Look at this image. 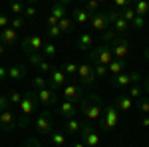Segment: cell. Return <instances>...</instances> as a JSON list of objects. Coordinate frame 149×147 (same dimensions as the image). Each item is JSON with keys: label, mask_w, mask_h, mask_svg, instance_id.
<instances>
[{"label": "cell", "mask_w": 149, "mask_h": 147, "mask_svg": "<svg viewBox=\"0 0 149 147\" xmlns=\"http://www.w3.org/2000/svg\"><path fill=\"white\" fill-rule=\"evenodd\" d=\"M66 79L68 78H66V74H64L62 70L52 68V72H50V79H48V88L56 91L58 88H64V86H66Z\"/></svg>", "instance_id": "cell-13"}, {"label": "cell", "mask_w": 149, "mask_h": 147, "mask_svg": "<svg viewBox=\"0 0 149 147\" xmlns=\"http://www.w3.org/2000/svg\"><path fill=\"white\" fill-rule=\"evenodd\" d=\"M58 26H60L62 34H64V32H72V28H74V24H72V18H70V16H66V18H62Z\"/></svg>", "instance_id": "cell-35"}, {"label": "cell", "mask_w": 149, "mask_h": 147, "mask_svg": "<svg viewBox=\"0 0 149 147\" xmlns=\"http://www.w3.org/2000/svg\"><path fill=\"white\" fill-rule=\"evenodd\" d=\"M20 147H42V143H40V139H38V137H28Z\"/></svg>", "instance_id": "cell-41"}, {"label": "cell", "mask_w": 149, "mask_h": 147, "mask_svg": "<svg viewBox=\"0 0 149 147\" xmlns=\"http://www.w3.org/2000/svg\"><path fill=\"white\" fill-rule=\"evenodd\" d=\"M93 72H95V78H105L109 74L107 66H93Z\"/></svg>", "instance_id": "cell-42"}, {"label": "cell", "mask_w": 149, "mask_h": 147, "mask_svg": "<svg viewBox=\"0 0 149 147\" xmlns=\"http://www.w3.org/2000/svg\"><path fill=\"white\" fill-rule=\"evenodd\" d=\"M48 36H50V38H58V36H62L60 26H48Z\"/></svg>", "instance_id": "cell-47"}, {"label": "cell", "mask_w": 149, "mask_h": 147, "mask_svg": "<svg viewBox=\"0 0 149 147\" xmlns=\"http://www.w3.org/2000/svg\"><path fill=\"white\" fill-rule=\"evenodd\" d=\"M143 56H145V58H147V60H149V46H147V48H145V50H143Z\"/></svg>", "instance_id": "cell-55"}, {"label": "cell", "mask_w": 149, "mask_h": 147, "mask_svg": "<svg viewBox=\"0 0 149 147\" xmlns=\"http://www.w3.org/2000/svg\"><path fill=\"white\" fill-rule=\"evenodd\" d=\"M80 135H81V143H86V147H95L100 143V133H97V129H95L92 123L84 121V119H81Z\"/></svg>", "instance_id": "cell-5"}, {"label": "cell", "mask_w": 149, "mask_h": 147, "mask_svg": "<svg viewBox=\"0 0 149 147\" xmlns=\"http://www.w3.org/2000/svg\"><path fill=\"white\" fill-rule=\"evenodd\" d=\"M36 93H38V103H42L46 109L56 105V91L54 90L46 88V90H40V91H36Z\"/></svg>", "instance_id": "cell-14"}, {"label": "cell", "mask_w": 149, "mask_h": 147, "mask_svg": "<svg viewBox=\"0 0 149 147\" xmlns=\"http://www.w3.org/2000/svg\"><path fill=\"white\" fill-rule=\"evenodd\" d=\"M113 88H123V86H131V72H123V74H119V76H115L111 78L109 82Z\"/></svg>", "instance_id": "cell-22"}, {"label": "cell", "mask_w": 149, "mask_h": 147, "mask_svg": "<svg viewBox=\"0 0 149 147\" xmlns=\"http://www.w3.org/2000/svg\"><path fill=\"white\" fill-rule=\"evenodd\" d=\"M93 46V36L90 32H81L78 38H76V48L81 50V52H86V50H92Z\"/></svg>", "instance_id": "cell-17"}, {"label": "cell", "mask_w": 149, "mask_h": 147, "mask_svg": "<svg viewBox=\"0 0 149 147\" xmlns=\"http://www.w3.org/2000/svg\"><path fill=\"white\" fill-rule=\"evenodd\" d=\"M127 62L125 60H113L109 66H107V70H109V74H111V78H115V76H119V74H123V70H125Z\"/></svg>", "instance_id": "cell-23"}, {"label": "cell", "mask_w": 149, "mask_h": 147, "mask_svg": "<svg viewBox=\"0 0 149 147\" xmlns=\"http://www.w3.org/2000/svg\"><path fill=\"white\" fill-rule=\"evenodd\" d=\"M36 129H38L40 135H50L54 131V117H52L50 109H44V111L38 113V117H36Z\"/></svg>", "instance_id": "cell-4"}, {"label": "cell", "mask_w": 149, "mask_h": 147, "mask_svg": "<svg viewBox=\"0 0 149 147\" xmlns=\"http://www.w3.org/2000/svg\"><path fill=\"white\" fill-rule=\"evenodd\" d=\"M113 28H115V34H117V36H123L127 30H129V24H127L123 18H119V20L113 24Z\"/></svg>", "instance_id": "cell-33"}, {"label": "cell", "mask_w": 149, "mask_h": 147, "mask_svg": "<svg viewBox=\"0 0 149 147\" xmlns=\"http://www.w3.org/2000/svg\"><path fill=\"white\" fill-rule=\"evenodd\" d=\"M137 82H141V74H139L137 70H133L131 72V84H137Z\"/></svg>", "instance_id": "cell-49"}, {"label": "cell", "mask_w": 149, "mask_h": 147, "mask_svg": "<svg viewBox=\"0 0 149 147\" xmlns=\"http://www.w3.org/2000/svg\"><path fill=\"white\" fill-rule=\"evenodd\" d=\"M62 72L66 74V78L78 76V64H74V62H66V64L62 66Z\"/></svg>", "instance_id": "cell-30"}, {"label": "cell", "mask_w": 149, "mask_h": 147, "mask_svg": "<svg viewBox=\"0 0 149 147\" xmlns=\"http://www.w3.org/2000/svg\"><path fill=\"white\" fill-rule=\"evenodd\" d=\"M121 18H123V20H125V22L131 26V22H133V20L137 18V14H135V8H133V6L129 4L125 10H121Z\"/></svg>", "instance_id": "cell-29"}, {"label": "cell", "mask_w": 149, "mask_h": 147, "mask_svg": "<svg viewBox=\"0 0 149 147\" xmlns=\"http://www.w3.org/2000/svg\"><path fill=\"white\" fill-rule=\"evenodd\" d=\"M90 24H92L93 30H97V32H107L109 30V24H107V18H105V12H95L92 16V20H90Z\"/></svg>", "instance_id": "cell-15"}, {"label": "cell", "mask_w": 149, "mask_h": 147, "mask_svg": "<svg viewBox=\"0 0 149 147\" xmlns=\"http://www.w3.org/2000/svg\"><path fill=\"white\" fill-rule=\"evenodd\" d=\"M64 129L68 131V133H80V129H81V121L80 119H66V125H64Z\"/></svg>", "instance_id": "cell-25"}, {"label": "cell", "mask_w": 149, "mask_h": 147, "mask_svg": "<svg viewBox=\"0 0 149 147\" xmlns=\"http://www.w3.org/2000/svg\"><path fill=\"white\" fill-rule=\"evenodd\" d=\"M72 147H86V143H81V141H76V143H74Z\"/></svg>", "instance_id": "cell-54"}, {"label": "cell", "mask_w": 149, "mask_h": 147, "mask_svg": "<svg viewBox=\"0 0 149 147\" xmlns=\"http://www.w3.org/2000/svg\"><path fill=\"white\" fill-rule=\"evenodd\" d=\"M117 107L115 105H105L103 107V113L100 117V127L102 131H111L113 127H117V121H119V115H117Z\"/></svg>", "instance_id": "cell-3"}, {"label": "cell", "mask_w": 149, "mask_h": 147, "mask_svg": "<svg viewBox=\"0 0 149 147\" xmlns=\"http://www.w3.org/2000/svg\"><path fill=\"white\" fill-rule=\"evenodd\" d=\"M137 109L143 113V115H149V98H141V100H139Z\"/></svg>", "instance_id": "cell-38"}, {"label": "cell", "mask_w": 149, "mask_h": 147, "mask_svg": "<svg viewBox=\"0 0 149 147\" xmlns=\"http://www.w3.org/2000/svg\"><path fill=\"white\" fill-rule=\"evenodd\" d=\"M127 95H129V98H131V100H141V95H143V88H141V86H137V84H131V86H129V93H127Z\"/></svg>", "instance_id": "cell-34"}, {"label": "cell", "mask_w": 149, "mask_h": 147, "mask_svg": "<svg viewBox=\"0 0 149 147\" xmlns=\"http://www.w3.org/2000/svg\"><path fill=\"white\" fill-rule=\"evenodd\" d=\"M16 38H18V32H16L14 28H10V26H8L6 30H2V32H0V42H2L4 46L14 44V42H16Z\"/></svg>", "instance_id": "cell-21"}, {"label": "cell", "mask_w": 149, "mask_h": 147, "mask_svg": "<svg viewBox=\"0 0 149 147\" xmlns=\"http://www.w3.org/2000/svg\"><path fill=\"white\" fill-rule=\"evenodd\" d=\"M8 105H10V100H8V95H0V113L6 111V109H8Z\"/></svg>", "instance_id": "cell-48"}, {"label": "cell", "mask_w": 149, "mask_h": 147, "mask_svg": "<svg viewBox=\"0 0 149 147\" xmlns=\"http://www.w3.org/2000/svg\"><path fill=\"white\" fill-rule=\"evenodd\" d=\"M68 16V2L66 0H60L56 2L54 6H52V10H50V16H48V26H58L62 18H66Z\"/></svg>", "instance_id": "cell-8"}, {"label": "cell", "mask_w": 149, "mask_h": 147, "mask_svg": "<svg viewBox=\"0 0 149 147\" xmlns=\"http://www.w3.org/2000/svg\"><path fill=\"white\" fill-rule=\"evenodd\" d=\"M90 58H92L93 66H109V64L115 60L113 52H111V48H109L107 44H100L97 48H92Z\"/></svg>", "instance_id": "cell-2"}, {"label": "cell", "mask_w": 149, "mask_h": 147, "mask_svg": "<svg viewBox=\"0 0 149 147\" xmlns=\"http://www.w3.org/2000/svg\"><path fill=\"white\" fill-rule=\"evenodd\" d=\"M78 78H80V86L81 88H92L93 82H95L93 64H86V62L78 64Z\"/></svg>", "instance_id": "cell-6"}, {"label": "cell", "mask_w": 149, "mask_h": 147, "mask_svg": "<svg viewBox=\"0 0 149 147\" xmlns=\"http://www.w3.org/2000/svg\"><path fill=\"white\" fill-rule=\"evenodd\" d=\"M147 147H149V145H147Z\"/></svg>", "instance_id": "cell-56"}, {"label": "cell", "mask_w": 149, "mask_h": 147, "mask_svg": "<svg viewBox=\"0 0 149 147\" xmlns=\"http://www.w3.org/2000/svg\"><path fill=\"white\" fill-rule=\"evenodd\" d=\"M8 26H10V16H6L4 12H0V28L6 30Z\"/></svg>", "instance_id": "cell-46"}, {"label": "cell", "mask_w": 149, "mask_h": 147, "mask_svg": "<svg viewBox=\"0 0 149 147\" xmlns=\"http://www.w3.org/2000/svg\"><path fill=\"white\" fill-rule=\"evenodd\" d=\"M62 95L66 98V102H72V103H80L86 95V91L81 86H76V84H70V86H64L62 88Z\"/></svg>", "instance_id": "cell-11"}, {"label": "cell", "mask_w": 149, "mask_h": 147, "mask_svg": "<svg viewBox=\"0 0 149 147\" xmlns=\"http://www.w3.org/2000/svg\"><path fill=\"white\" fill-rule=\"evenodd\" d=\"M113 105L119 109V111H131V109H133V100H131L127 93H121V95H117V98H115Z\"/></svg>", "instance_id": "cell-18"}, {"label": "cell", "mask_w": 149, "mask_h": 147, "mask_svg": "<svg viewBox=\"0 0 149 147\" xmlns=\"http://www.w3.org/2000/svg\"><path fill=\"white\" fill-rule=\"evenodd\" d=\"M50 141L54 143V147H64L66 145V135L60 133V131H52L50 133Z\"/></svg>", "instance_id": "cell-28"}, {"label": "cell", "mask_w": 149, "mask_h": 147, "mask_svg": "<svg viewBox=\"0 0 149 147\" xmlns=\"http://www.w3.org/2000/svg\"><path fill=\"white\" fill-rule=\"evenodd\" d=\"M115 38H117V34H115V32H111V30H107V32H103V34H102V44L111 46V42H113Z\"/></svg>", "instance_id": "cell-39"}, {"label": "cell", "mask_w": 149, "mask_h": 147, "mask_svg": "<svg viewBox=\"0 0 149 147\" xmlns=\"http://www.w3.org/2000/svg\"><path fill=\"white\" fill-rule=\"evenodd\" d=\"M0 127H2V131H6V133H12L18 123H14V113L10 109H6V111L0 113Z\"/></svg>", "instance_id": "cell-16"}, {"label": "cell", "mask_w": 149, "mask_h": 147, "mask_svg": "<svg viewBox=\"0 0 149 147\" xmlns=\"http://www.w3.org/2000/svg\"><path fill=\"white\" fill-rule=\"evenodd\" d=\"M22 26H24V18H20V16H16V18H12V20H10V28H14L16 32H18Z\"/></svg>", "instance_id": "cell-44"}, {"label": "cell", "mask_w": 149, "mask_h": 147, "mask_svg": "<svg viewBox=\"0 0 149 147\" xmlns=\"http://www.w3.org/2000/svg\"><path fill=\"white\" fill-rule=\"evenodd\" d=\"M100 6H102V4H100L97 0H90V2H86V4H84L81 8L88 12V14H92V16H93L95 12H100Z\"/></svg>", "instance_id": "cell-32"}, {"label": "cell", "mask_w": 149, "mask_h": 147, "mask_svg": "<svg viewBox=\"0 0 149 147\" xmlns=\"http://www.w3.org/2000/svg\"><path fill=\"white\" fill-rule=\"evenodd\" d=\"M42 48H44V40L40 38V36L36 34H30L26 36L22 40V50L30 56V54H38V52H42Z\"/></svg>", "instance_id": "cell-10"}, {"label": "cell", "mask_w": 149, "mask_h": 147, "mask_svg": "<svg viewBox=\"0 0 149 147\" xmlns=\"http://www.w3.org/2000/svg\"><path fill=\"white\" fill-rule=\"evenodd\" d=\"M143 91H145V93L149 95V76H147L145 79H143Z\"/></svg>", "instance_id": "cell-51"}, {"label": "cell", "mask_w": 149, "mask_h": 147, "mask_svg": "<svg viewBox=\"0 0 149 147\" xmlns=\"http://www.w3.org/2000/svg\"><path fill=\"white\" fill-rule=\"evenodd\" d=\"M36 107H38V93L34 90L26 91L22 98V103H20V109H22V117H28L30 119V115L36 111Z\"/></svg>", "instance_id": "cell-7"}, {"label": "cell", "mask_w": 149, "mask_h": 147, "mask_svg": "<svg viewBox=\"0 0 149 147\" xmlns=\"http://www.w3.org/2000/svg\"><path fill=\"white\" fill-rule=\"evenodd\" d=\"M80 113L84 115V121H88V123L100 119L103 113V105H102L100 95L97 93H88L80 102Z\"/></svg>", "instance_id": "cell-1"}, {"label": "cell", "mask_w": 149, "mask_h": 147, "mask_svg": "<svg viewBox=\"0 0 149 147\" xmlns=\"http://www.w3.org/2000/svg\"><path fill=\"white\" fill-rule=\"evenodd\" d=\"M26 72H28V68L24 64H10L8 66V78L10 79H22L26 76Z\"/></svg>", "instance_id": "cell-20"}, {"label": "cell", "mask_w": 149, "mask_h": 147, "mask_svg": "<svg viewBox=\"0 0 149 147\" xmlns=\"http://www.w3.org/2000/svg\"><path fill=\"white\" fill-rule=\"evenodd\" d=\"M72 18L78 24H86L88 20H92V14H88V12L80 6V8H74V10H72Z\"/></svg>", "instance_id": "cell-24"}, {"label": "cell", "mask_w": 149, "mask_h": 147, "mask_svg": "<svg viewBox=\"0 0 149 147\" xmlns=\"http://www.w3.org/2000/svg\"><path fill=\"white\" fill-rule=\"evenodd\" d=\"M105 18H107V24H109V26H113V24L121 18V12L115 10V8H109V10H105Z\"/></svg>", "instance_id": "cell-31"}, {"label": "cell", "mask_w": 149, "mask_h": 147, "mask_svg": "<svg viewBox=\"0 0 149 147\" xmlns=\"http://www.w3.org/2000/svg\"><path fill=\"white\" fill-rule=\"evenodd\" d=\"M6 76H8V68L6 66H0V79H4Z\"/></svg>", "instance_id": "cell-50"}, {"label": "cell", "mask_w": 149, "mask_h": 147, "mask_svg": "<svg viewBox=\"0 0 149 147\" xmlns=\"http://www.w3.org/2000/svg\"><path fill=\"white\" fill-rule=\"evenodd\" d=\"M141 125H143V127H149V115H145V117L141 119Z\"/></svg>", "instance_id": "cell-52"}, {"label": "cell", "mask_w": 149, "mask_h": 147, "mask_svg": "<svg viewBox=\"0 0 149 147\" xmlns=\"http://www.w3.org/2000/svg\"><path fill=\"white\" fill-rule=\"evenodd\" d=\"M4 54H6V46L0 42V56H4Z\"/></svg>", "instance_id": "cell-53"}, {"label": "cell", "mask_w": 149, "mask_h": 147, "mask_svg": "<svg viewBox=\"0 0 149 147\" xmlns=\"http://www.w3.org/2000/svg\"><path fill=\"white\" fill-rule=\"evenodd\" d=\"M56 46L52 44V42H48V44H44V48H42V54H44V56L46 58H54L56 56Z\"/></svg>", "instance_id": "cell-36"}, {"label": "cell", "mask_w": 149, "mask_h": 147, "mask_svg": "<svg viewBox=\"0 0 149 147\" xmlns=\"http://www.w3.org/2000/svg\"><path fill=\"white\" fill-rule=\"evenodd\" d=\"M131 26L135 28V30H143L145 26H147V22H145V18H141V16H137L133 22H131Z\"/></svg>", "instance_id": "cell-45"}, {"label": "cell", "mask_w": 149, "mask_h": 147, "mask_svg": "<svg viewBox=\"0 0 149 147\" xmlns=\"http://www.w3.org/2000/svg\"><path fill=\"white\" fill-rule=\"evenodd\" d=\"M133 8H135V14H137V16L145 18V16L149 14V2H145V0H139V2H135V4H133Z\"/></svg>", "instance_id": "cell-26"}, {"label": "cell", "mask_w": 149, "mask_h": 147, "mask_svg": "<svg viewBox=\"0 0 149 147\" xmlns=\"http://www.w3.org/2000/svg\"><path fill=\"white\" fill-rule=\"evenodd\" d=\"M30 60V64L34 66L38 72H42V74H46V72H52V66H50V62H48V58L42 54V52H38V54H30L28 56Z\"/></svg>", "instance_id": "cell-12"}, {"label": "cell", "mask_w": 149, "mask_h": 147, "mask_svg": "<svg viewBox=\"0 0 149 147\" xmlns=\"http://www.w3.org/2000/svg\"><path fill=\"white\" fill-rule=\"evenodd\" d=\"M129 46H131V42L127 40L125 36H117L113 42H111V52H113V58L115 60H125L127 52H129Z\"/></svg>", "instance_id": "cell-9"}, {"label": "cell", "mask_w": 149, "mask_h": 147, "mask_svg": "<svg viewBox=\"0 0 149 147\" xmlns=\"http://www.w3.org/2000/svg\"><path fill=\"white\" fill-rule=\"evenodd\" d=\"M22 98H24V93H20V91H12L10 95H8V100H10V103H22Z\"/></svg>", "instance_id": "cell-43"}, {"label": "cell", "mask_w": 149, "mask_h": 147, "mask_svg": "<svg viewBox=\"0 0 149 147\" xmlns=\"http://www.w3.org/2000/svg\"><path fill=\"white\" fill-rule=\"evenodd\" d=\"M24 4H20V2H12L10 4V12L12 14H16V16H20V14H24Z\"/></svg>", "instance_id": "cell-40"}, {"label": "cell", "mask_w": 149, "mask_h": 147, "mask_svg": "<svg viewBox=\"0 0 149 147\" xmlns=\"http://www.w3.org/2000/svg\"><path fill=\"white\" fill-rule=\"evenodd\" d=\"M58 111H60L62 117H66V119H74L76 113H78V109H76V105H74L72 102H62L60 107H58Z\"/></svg>", "instance_id": "cell-19"}, {"label": "cell", "mask_w": 149, "mask_h": 147, "mask_svg": "<svg viewBox=\"0 0 149 147\" xmlns=\"http://www.w3.org/2000/svg\"><path fill=\"white\" fill-rule=\"evenodd\" d=\"M46 88H48V79L44 78V76H40V74H38V76L32 79V90L40 91V90H46Z\"/></svg>", "instance_id": "cell-27"}, {"label": "cell", "mask_w": 149, "mask_h": 147, "mask_svg": "<svg viewBox=\"0 0 149 147\" xmlns=\"http://www.w3.org/2000/svg\"><path fill=\"white\" fill-rule=\"evenodd\" d=\"M36 14H38V10H36V2L32 0V2H28V4H26V8H24V16H28V18H34Z\"/></svg>", "instance_id": "cell-37"}]
</instances>
